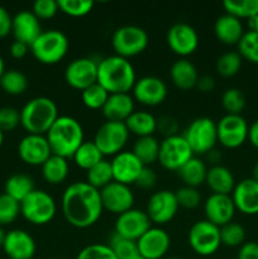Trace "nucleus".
I'll return each mask as SVG.
<instances>
[{
  "instance_id": "f257e3e1",
  "label": "nucleus",
  "mask_w": 258,
  "mask_h": 259,
  "mask_svg": "<svg viewBox=\"0 0 258 259\" xmlns=\"http://www.w3.org/2000/svg\"><path fill=\"white\" fill-rule=\"evenodd\" d=\"M61 207L66 222L77 229L93 227L104 211L100 191L86 181L73 182L66 187Z\"/></svg>"
},
{
  "instance_id": "f03ea898",
  "label": "nucleus",
  "mask_w": 258,
  "mask_h": 259,
  "mask_svg": "<svg viewBox=\"0 0 258 259\" xmlns=\"http://www.w3.org/2000/svg\"><path fill=\"white\" fill-rule=\"evenodd\" d=\"M136 81V71L128 58L114 55L98 62V83L109 94H129Z\"/></svg>"
},
{
  "instance_id": "7ed1b4c3",
  "label": "nucleus",
  "mask_w": 258,
  "mask_h": 259,
  "mask_svg": "<svg viewBox=\"0 0 258 259\" xmlns=\"http://www.w3.org/2000/svg\"><path fill=\"white\" fill-rule=\"evenodd\" d=\"M52 154L70 158L85 142L83 128L77 119L68 115L58 116L46 134Z\"/></svg>"
},
{
  "instance_id": "20e7f679",
  "label": "nucleus",
  "mask_w": 258,
  "mask_h": 259,
  "mask_svg": "<svg viewBox=\"0 0 258 259\" xmlns=\"http://www.w3.org/2000/svg\"><path fill=\"white\" fill-rule=\"evenodd\" d=\"M58 116V108L55 101L47 96H38L22 108L20 125L28 134L46 136Z\"/></svg>"
},
{
  "instance_id": "39448f33",
  "label": "nucleus",
  "mask_w": 258,
  "mask_h": 259,
  "mask_svg": "<svg viewBox=\"0 0 258 259\" xmlns=\"http://www.w3.org/2000/svg\"><path fill=\"white\" fill-rule=\"evenodd\" d=\"M68 48L70 42L67 35L58 29L45 30L30 46L35 60L45 65H55L62 61Z\"/></svg>"
},
{
  "instance_id": "423d86ee",
  "label": "nucleus",
  "mask_w": 258,
  "mask_h": 259,
  "mask_svg": "<svg viewBox=\"0 0 258 259\" xmlns=\"http://www.w3.org/2000/svg\"><path fill=\"white\" fill-rule=\"evenodd\" d=\"M148 33L138 25H121L111 35V47L116 56L129 58L141 55L148 47Z\"/></svg>"
},
{
  "instance_id": "0eeeda50",
  "label": "nucleus",
  "mask_w": 258,
  "mask_h": 259,
  "mask_svg": "<svg viewBox=\"0 0 258 259\" xmlns=\"http://www.w3.org/2000/svg\"><path fill=\"white\" fill-rule=\"evenodd\" d=\"M57 211L55 199L48 192L37 190L20 202V214L33 225H46L52 222Z\"/></svg>"
},
{
  "instance_id": "6e6552de",
  "label": "nucleus",
  "mask_w": 258,
  "mask_h": 259,
  "mask_svg": "<svg viewBox=\"0 0 258 259\" xmlns=\"http://www.w3.org/2000/svg\"><path fill=\"white\" fill-rule=\"evenodd\" d=\"M194 154H206L218 143L217 123L207 116H200L192 120L182 134Z\"/></svg>"
},
{
  "instance_id": "1a4fd4ad",
  "label": "nucleus",
  "mask_w": 258,
  "mask_h": 259,
  "mask_svg": "<svg viewBox=\"0 0 258 259\" xmlns=\"http://www.w3.org/2000/svg\"><path fill=\"white\" fill-rule=\"evenodd\" d=\"M189 245L197 255L201 257H209L222 245L220 239V228L214 225L212 223L205 220H199L190 228Z\"/></svg>"
},
{
  "instance_id": "9d476101",
  "label": "nucleus",
  "mask_w": 258,
  "mask_h": 259,
  "mask_svg": "<svg viewBox=\"0 0 258 259\" xmlns=\"http://www.w3.org/2000/svg\"><path fill=\"white\" fill-rule=\"evenodd\" d=\"M129 131L123 121H109L101 124L94 137L96 144L103 156H115L120 153L129 139Z\"/></svg>"
},
{
  "instance_id": "9b49d317",
  "label": "nucleus",
  "mask_w": 258,
  "mask_h": 259,
  "mask_svg": "<svg viewBox=\"0 0 258 259\" xmlns=\"http://www.w3.org/2000/svg\"><path fill=\"white\" fill-rule=\"evenodd\" d=\"M194 157V152L184 136L166 137L159 143L158 162L168 171H179L186 162Z\"/></svg>"
},
{
  "instance_id": "f8f14e48",
  "label": "nucleus",
  "mask_w": 258,
  "mask_h": 259,
  "mask_svg": "<svg viewBox=\"0 0 258 259\" xmlns=\"http://www.w3.org/2000/svg\"><path fill=\"white\" fill-rule=\"evenodd\" d=\"M218 142L229 149L243 146L248 139L249 125L242 115L225 114L217 123Z\"/></svg>"
},
{
  "instance_id": "ddd939ff",
  "label": "nucleus",
  "mask_w": 258,
  "mask_h": 259,
  "mask_svg": "<svg viewBox=\"0 0 258 259\" xmlns=\"http://www.w3.org/2000/svg\"><path fill=\"white\" fill-rule=\"evenodd\" d=\"M180 205L175 192L161 190L152 195L147 202V215L149 220L157 225H164L176 217Z\"/></svg>"
},
{
  "instance_id": "4468645a",
  "label": "nucleus",
  "mask_w": 258,
  "mask_h": 259,
  "mask_svg": "<svg viewBox=\"0 0 258 259\" xmlns=\"http://www.w3.org/2000/svg\"><path fill=\"white\" fill-rule=\"evenodd\" d=\"M65 80L72 89L83 91L98 82V62L88 57L71 61L65 70Z\"/></svg>"
},
{
  "instance_id": "2eb2a0df",
  "label": "nucleus",
  "mask_w": 258,
  "mask_h": 259,
  "mask_svg": "<svg viewBox=\"0 0 258 259\" xmlns=\"http://www.w3.org/2000/svg\"><path fill=\"white\" fill-rule=\"evenodd\" d=\"M152 228L146 211L138 209H131L123 214L118 215L114 225V233L120 237L137 242L144 233Z\"/></svg>"
},
{
  "instance_id": "dca6fc26",
  "label": "nucleus",
  "mask_w": 258,
  "mask_h": 259,
  "mask_svg": "<svg viewBox=\"0 0 258 259\" xmlns=\"http://www.w3.org/2000/svg\"><path fill=\"white\" fill-rule=\"evenodd\" d=\"M104 210L115 215H120L133 209L134 194L128 185L113 181L100 190Z\"/></svg>"
},
{
  "instance_id": "f3484780",
  "label": "nucleus",
  "mask_w": 258,
  "mask_h": 259,
  "mask_svg": "<svg viewBox=\"0 0 258 259\" xmlns=\"http://www.w3.org/2000/svg\"><path fill=\"white\" fill-rule=\"evenodd\" d=\"M167 45L174 53L186 57L199 47V34L192 25L180 22L172 25L167 32Z\"/></svg>"
},
{
  "instance_id": "a211bd4d",
  "label": "nucleus",
  "mask_w": 258,
  "mask_h": 259,
  "mask_svg": "<svg viewBox=\"0 0 258 259\" xmlns=\"http://www.w3.org/2000/svg\"><path fill=\"white\" fill-rule=\"evenodd\" d=\"M139 255L143 259H162L171 247L168 233L158 227H152L137 240Z\"/></svg>"
},
{
  "instance_id": "6ab92c4d",
  "label": "nucleus",
  "mask_w": 258,
  "mask_h": 259,
  "mask_svg": "<svg viewBox=\"0 0 258 259\" xmlns=\"http://www.w3.org/2000/svg\"><path fill=\"white\" fill-rule=\"evenodd\" d=\"M18 156L29 166H42L52 156V151L46 136L27 134L18 144Z\"/></svg>"
},
{
  "instance_id": "aec40b11",
  "label": "nucleus",
  "mask_w": 258,
  "mask_h": 259,
  "mask_svg": "<svg viewBox=\"0 0 258 259\" xmlns=\"http://www.w3.org/2000/svg\"><path fill=\"white\" fill-rule=\"evenodd\" d=\"M167 85L157 76H144L133 86V99L147 106H157L167 98Z\"/></svg>"
},
{
  "instance_id": "412c9836",
  "label": "nucleus",
  "mask_w": 258,
  "mask_h": 259,
  "mask_svg": "<svg viewBox=\"0 0 258 259\" xmlns=\"http://www.w3.org/2000/svg\"><path fill=\"white\" fill-rule=\"evenodd\" d=\"M114 181L124 185L136 184L144 166L132 151H121L110 161Z\"/></svg>"
},
{
  "instance_id": "4be33fe9",
  "label": "nucleus",
  "mask_w": 258,
  "mask_h": 259,
  "mask_svg": "<svg viewBox=\"0 0 258 259\" xmlns=\"http://www.w3.org/2000/svg\"><path fill=\"white\" fill-rule=\"evenodd\" d=\"M2 248L9 259H32L37 252L35 240L29 233L22 229L8 232Z\"/></svg>"
},
{
  "instance_id": "5701e85b",
  "label": "nucleus",
  "mask_w": 258,
  "mask_h": 259,
  "mask_svg": "<svg viewBox=\"0 0 258 259\" xmlns=\"http://www.w3.org/2000/svg\"><path fill=\"white\" fill-rule=\"evenodd\" d=\"M235 211L237 209L230 195L211 194L204 204L206 220L219 228L233 222Z\"/></svg>"
},
{
  "instance_id": "b1692460",
  "label": "nucleus",
  "mask_w": 258,
  "mask_h": 259,
  "mask_svg": "<svg viewBox=\"0 0 258 259\" xmlns=\"http://www.w3.org/2000/svg\"><path fill=\"white\" fill-rule=\"evenodd\" d=\"M230 196L238 211L244 215L258 214V182L252 177L237 182Z\"/></svg>"
},
{
  "instance_id": "393cba45",
  "label": "nucleus",
  "mask_w": 258,
  "mask_h": 259,
  "mask_svg": "<svg viewBox=\"0 0 258 259\" xmlns=\"http://www.w3.org/2000/svg\"><path fill=\"white\" fill-rule=\"evenodd\" d=\"M42 32L39 19L33 14L32 10H22L13 17L12 33L15 40L25 43L29 48Z\"/></svg>"
},
{
  "instance_id": "a878e982",
  "label": "nucleus",
  "mask_w": 258,
  "mask_h": 259,
  "mask_svg": "<svg viewBox=\"0 0 258 259\" xmlns=\"http://www.w3.org/2000/svg\"><path fill=\"white\" fill-rule=\"evenodd\" d=\"M214 33L218 40L228 46L238 45L244 34V27L239 18L230 14H223L215 20Z\"/></svg>"
},
{
  "instance_id": "bb28decb",
  "label": "nucleus",
  "mask_w": 258,
  "mask_h": 259,
  "mask_svg": "<svg viewBox=\"0 0 258 259\" xmlns=\"http://www.w3.org/2000/svg\"><path fill=\"white\" fill-rule=\"evenodd\" d=\"M109 121H125L134 111V99L129 94H110L101 109Z\"/></svg>"
},
{
  "instance_id": "cd10ccee",
  "label": "nucleus",
  "mask_w": 258,
  "mask_h": 259,
  "mask_svg": "<svg viewBox=\"0 0 258 259\" xmlns=\"http://www.w3.org/2000/svg\"><path fill=\"white\" fill-rule=\"evenodd\" d=\"M205 184L211 190L212 194L232 195L235 187V179L228 167L222 166V164H214L212 167L207 168Z\"/></svg>"
},
{
  "instance_id": "c85d7f7f",
  "label": "nucleus",
  "mask_w": 258,
  "mask_h": 259,
  "mask_svg": "<svg viewBox=\"0 0 258 259\" xmlns=\"http://www.w3.org/2000/svg\"><path fill=\"white\" fill-rule=\"evenodd\" d=\"M169 76L174 85L181 90H190L195 88L200 77L194 63L186 58H181L171 66Z\"/></svg>"
},
{
  "instance_id": "c756f323",
  "label": "nucleus",
  "mask_w": 258,
  "mask_h": 259,
  "mask_svg": "<svg viewBox=\"0 0 258 259\" xmlns=\"http://www.w3.org/2000/svg\"><path fill=\"white\" fill-rule=\"evenodd\" d=\"M124 123L129 133L134 134L138 138L153 136L157 131V119L148 111L134 110Z\"/></svg>"
},
{
  "instance_id": "7c9ffc66",
  "label": "nucleus",
  "mask_w": 258,
  "mask_h": 259,
  "mask_svg": "<svg viewBox=\"0 0 258 259\" xmlns=\"http://www.w3.org/2000/svg\"><path fill=\"white\" fill-rule=\"evenodd\" d=\"M40 167H42L43 179L51 185L62 184L67 179L68 172H70L67 158L56 156V154H52Z\"/></svg>"
},
{
  "instance_id": "2f4dec72",
  "label": "nucleus",
  "mask_w": 258,
  "mask_h": 259,
  "mask_svg": "<svg viewBox=\"0 0 258 259\" xmlns=\"http://www.w3.org/2000/svg\"><path fill=\"white\" fill-rule=\"evenodd\" d=\"M177 172H179L182 181L185 182V186H190V187H195V189H197L200 185L205 184L207 168L201 159L194 156Z\"/></svg>"
},
{
  "instance_id": "473e14b6",
  "label": "nucleus",
  "mask_w": 258,
  "mask_h": 259,
  "mask_svg": "<svg viewBox=\"0 0 258 259\" xmlns=\"http://www.w3.org/2000/svg\"><path fill=\"white\" fill-rule=\"evenodd\" d=\"M4 189V194H7L12 199L17 200L20 204L30 192L34 191L35 187L32 177L24 174H15L7 180Z\"/></svg>"
},
{
  "instance_id": "72a5a7b5",
  "label": "nucleus",
  "mask_w": 258,
  "mask_h": 259,
  "mask_svg": "<svg viewBox=\"0 0 258 259\" xmlns=\"http://www.w3.org/2000/svg\"><path fill=\"white\" fill-rule=\"evenodd\" d=\"M132 152L138 157V159L144 166H149L158 161L159 142L153 136L142 137L134 142Z\"/></svg>"
},
{
  "instance_id": "f704fd0d",
  "label": "nucleus",
  "mask_w": 258,
  "mask_h": 259,
  "mask_svg": "<svg viewBox=\"0 0 258 259\" xmlns=\"http://www.w3.org/2000/svg\"><path fill=\"white\" fill-rule=\"evenodd\" d=\"M72 158L75 161L76 166L85 169V171H89L91 167H94L99 162L103 161L104 156L100 152V149L94 143V141H85L78 147V149L75 152Z\"/></svg>"
},
{
  "instance_id": "c9c22d12",
  "label": "nucleus",
  "mask_w": 258,
  "mask_h": 259,
  "mask_svg": "<svg viewBox=\"0 0 258 259\" xmlns=\"http://www.w3.org/2000/svg\"><path fill=\"white\" fill-rule=\"evenodd\" d=\"M113 181L114 177L111 164L106 159H103L98 164L91 167L89 171H86V182L99 191Z\"/></svg>"
},
{
  "instance_id": "e433bc0d",
  "label": "nucleus",
  "mask_w": 258,
  "mask_h": 259,
  "mask_svg": "<svg viewBox=\"0 0 258 259\" xmlns=\"http://www.w3.org/2000/svg\"><path fill=\"white\" fill-rule=\"evenodd\" d=\"M28 78L18 70H8L0 77V88L9 95H22L27 91Z\"/></svg>"
},
{
  "instance_id": "4c0bfd02",
  "label": "nucleus",
  "mask_w": 258,
  "mask_h": 259,
  "mask_svg": "<svg viewBox=\"0 0 258 259\" xmlns=\"http://www.w3.org/2000/svg\"><path fill=\"white\" fill-rule=\"evenodd\" d=\"M108 245L111 248V250L118 259H136L141 257L138 247H137V242L120 237L116 233H113Z\"/></svg>"
},
{
  "instance_id": "58836bf2",
  "label": "nucleus",
  "mask_w": 258,
  "mask_h": 259,
  "mask_svg": "<svg viewBox=\"0 0 258 259\" xmlns=\"http://www.w3.org/2000/svg\"><path fill=\"white\" fill-rule=\"evenodd\" d=\"M223 8L227 14L239 19H248L252 15L258 14V0H224Z\"/></svg>"
},
{
  "instance_id": "ea45409f",
  "label": "nucleus",
  "mask_w": 258,
  "mask_h": 259,
  "mask_svg": "<svg viewBox=\"0 0 258 259\" xmlns=\"http://www.w3.org/2000/svg\"><path fill=\"white\" fill-rule=\"evenodd\" d=\"M243 58L235 51H230V52H225L220 56L217 60V67L218 73L223 77H233L237 75L242 68Z\"/></svg>"
},
{
  "instance_id": "a19ab883",
  "label": "nucleus",
  "mask_w": 258,
  "mask_h": 259,
  "mask_svg": "<svg viewBox=\"0 0 258 259\" xmlns=\"http://www.w3.org/2000/svg\"><path fill=\"white\" fill-rule=\"evenodd\" d=\"M110 94L100 85V83H94V85L89 86L83 91H81V100H82L83 105L93 110H98V109H103L105 105L106 100H108Z\"/></svg>"
},
{
  "instance_id": "79ce46f5",
  "label": "nucleus",
  "mask_w": 258,
  "mask_h": 259,
  "mask_svg": "<svg viewBox=\"0 0 258 259\" xmlns=\"http://www.w3.org/2000/svg\"><path fill=\"white\" fill-rule=\"evenodd\" d=\"M222 244L227 247H242L245 240V229L238 223H228L220 227Z\"/></svg>"
},
{
  "instance_id": "37998d69",
  "label": "nucleus",
  "mask_w": 258,
  "mask_h": 259,
  "mask_svg": "<svg viewBox=\"0 0 258 259\" xmlns=\"http://www.w3.org/2000/svg\"><path fill=\"white\" fill-rule=\"evenodd\" d=\"M238 53L242 56L243 60L248 62L258 63V33L244 32L243 37L238 42Z\"/></svg>"
},
{
  "instance_id": "c03bdc74",
  "label": "nucleus",
  "mask_w": 258,
  "mask_h": 259,
  "mask_svg": "<svg viewBox=\"0 0 258 259\" xmlns=\"http://www.w3.org/2000/svg\"><path fill=\"white\" fill-rule=\"evenodd\" d=\"M245 96L240 89L230 88L224 91L222 96V105L225 109L227 114L240 115L243 109L245 108Z\"/></svg>"
},
{
  "instance_id": "a18cd8bd",
  "label": "nucleus",
  "mask_w": 258,
  "mask_h": 259,
  "mask_svg": "<svg viewBox=\"0 0 258 259\" xmlns=\"http://www.w3.org/2000/svg\"><path fill=\"white\" fill-rule=\"evenodd\" d=\"M20 214V204L7 194L0 195V227L9 225Z\"/></svg>"
},
{
  "instance_id": "49530a36",
  "label": "nucleus",
  "mask_w": 258,
  "mask_h": 259,
  "mask_svg": "<svg viewBox=\"0 0 258 259\" xmlns=\"http://www.w3.org/2000/svg\"><path fill=\"white\" fill-rule=\"evenodd\" d=\"M58 9L70 17H85L93 10V0H58Z\"/></svg>"
},
{
  "instance_id": "de8ad7c7",
  "label": "nucleus",
  "mask_w": 258,
  "mask_h": 259,
  "mask_svg": "<svg viewBox=\"0 0 258 259\" xmlns=\"http://www.w3.org/2000/svg\"><path fill=\"white\" fill-rule=\"evenodd\" d=\"M76 259H118L111 248L106 244H90L78 252Z\"/></svg>"
},
{
  "instance_id": "09e8293b",
  "label": "nucleus",
  "mask_w": 258,
  "mask_h": 259,
  "mask_svg": "<svg viewBox=\"0 0 258 259\" xmlns=\"http://www.w3.org/2000/svg\"><path fill=\"white\" fill-rule=\"evenodd\" d=\"M175 195H176L180 207H185V209H195L201 202V195L195 187L182 186L175 192Z\"/></svg>"
},
{
  "instance_id": "8fccbe9b",
  "label": "nucleus",
  "mask_w": 258,
  "mask_h": 259,
  "mask_svg": "<svg viewBox=\"0 0 258 259\" xmlns=\"http://www.w3.org/2000/svg\"><path fill=\"white\" fill-rule=\"evenodd\" d=\"M20 124V111L12 106L0 108V129L3 132H10Z\"/></svg>"
},
{
  "instance_id": "3c124183",
  "label": "nucleus",
  "mask_w": 258,
  "mask_h": 259,
  "mask_svg": "<svg viewBox=\"0 0 258 259\" xmlns=\"http://www.w3.org/2000/svg\"><path fill=\"white\" fill-rule=\"evenodd\" d=\"M58 10V3L56 0H37L33 3L32 12L38 19H51Z\"/></svg>"
},
{
  "instance_id": "603ef678",
  "label": "nucleus",
  "mask_w": 258,
  "mask_h": 259,
  "mask_svg": "<svg viewBox=\"0 0 258 259\" xmlns=\"http://www.w3.org/2000/svg\"><path fill=\"white\" fill-rule=\"evenodd\" d=\"M156 184H157L156 172H154L152 168H149L148 166H146L143 168V171L141 172L138 179H137L136 185L143 190H149L152 189V187L156 186Z\"/></svg>"
},
{
  "instance_id": "864d4df0",
  "label": "nucleus",
  "mask_w": 258,
  "mask_h": 259,
  "mask_svg": "<svg viewBox=\"0 0 258 259\" xmlns=\"http://www.w3.org/2000/svg\"><path fill=\"white\" fill-rule=\"evenodd\" d=\"M177 128L179 125H177L176 119H174L172 116H162L161 119L157 120V129L166 137L176 136Z\"/></svg>"
},
{
  "instance_id": "5fc2aeb1",
  "label": "nucleus",
  "mask_w": 258,
  "mask_h": 259,
  "mask_svg": "<svg viewBox=\"0 0 258 259\" xmlns=\"http://www.w3.org/2000/svg\"><path fill=\"white\" fill-rule=\"evenodd\" d=\"M13 17L10 13L0 5V38H4L12 33Z\"/></svg>"
},
{
  "instance_id": "6e6d98bb",
  "label": "nucleus",
  "mask_w": 258,
  "mask_h": 259,
  "mask_svg": "<svg viewBox=\"0 0 258 259\" xmlns=\"http://www.w3.org/2000/svg\"><path fill=\"white\" fill-rule=\"evenodd\" d=\"M237 259H258V243H244V244L239 248Z\"/></svg>"
},
{
  "instance_id": "4d7b16f0",
  "label": "nucleus",
  "mask_w": 258,
  "mask_h": 259,
  "mask_svg": "<svg viewBox=\"0 0 258 259\" xmlns=\"http://www.w3.org/2000/svg\"><path fill=\"white\" fill-rule=\"evenodd\" d=\"M28 50H29V46L23 42H19V40H14L12 46H10V55L14 58H17V60H19V58H23L27 55Z\"/></svg>"
},
{
  "instance_id": "13d9d810",
  "label": "nucleus",
  "mask_w": 258,
  "mask_h": 259,
  "mask_svg": "<svg viewBox=\"0 0 258 259\" xmlns=\"http://www.w3.org/2000/svg\"><path fill=\"white\" fill-rule=\"evenodd\" d=\"M196 88L202 93H210L215 88V80L211 76H200L197 80Z\"/></svg>"
},
{
  "instance_id": "bf43d9fd",
  "label": "nucleus",
  "mask_w": 258,
  "mask_h": 259,
  "mask_svg": "<svg viewBox=\"0 0 258 259\" xmlns=\"http://www.w3.org/2000/svg\"><path fill=\"white\" fill-rule=\"evenodd\" d=\"M248 141L250 142L253 147L258 149V119L253 121L249 125V132H248Z\"/></svg>"
},
{
  "instance_id": "052dcab7",
  "label": "nucleus",
  "mask_w": 258,
  "mask_h": 259,
  "mask_svg": "<svg viewBox=\"0 0 258 259\" xmlns=\"http://www.w3.org/2000/svg\"><path fill=\"white\" fill-rule=\"evenodd\" d=\"M247 27L249 32H257L258 33V14L252 15L247 19Z\"/></svg>"
},
{
  "instance_id": "680f3d73",
  "label": "nucleus",
  "mask_w": 258,
  "mask_h": 259,
  "mask_svg": "<svg viewBox=\"0 0 258 259\" xmlns=\"http://www.w3.org/2000/svg\"><path fill=\"white\" fill-rule=\"evenodd\" d=\"M252 179L255 180V181L258 182V161L255 162V164L253 166V169H252Z\"/></svg>"
},
{
  "instance_id": "e2e57ef3",
  "label": "nucleus",
  "mask_w": 258,
  "mask_h": 259,
  "mask_svg": "<svg viewBox=\"0 0 258 259\" xmlns=\"http://www.w3.org/2000/svg\"><path fill=\"white\" fill-rule=\"evenodd\" d=\"M5 235H7V232L3 229V227H0V247H3V244H4Z\"/></svg>"
},
{
  "instance_id": "0e129e2a",
  "label": "nucleus",
  "mask_w": 258,
  "mask_h": 259,
  "mask_svg": "<svg viewBox=\"0 0 258 259\" xmlns=\"http://www.w3.org/2000/svg\"><path fill=\"white\" fill-rule=\"evenodd\" d=\"M5 72V65H4V60H3V57L0 56V77L3 76V73Z\"/></svg>"
},
{
  "instance_id": "69168bd1",
  "label": "nucleus",
  "mask_w": 258,
  "mask_h": 259,
  "mask_svg": "<svg viewBox=\"0 0 258 259\" xmlns=\"http://www.w3.org/2000/svg\"><path fill=\"white\" fill-rule=\"evenodd\" d=\"M3 143H4V132L0 129V147L3 146Z\"/></svg>"
},
{
  "instance_id": "338daca9",
  "label": "nucleus",
  "mask_w": 258,
  "mask_h": 259,
  "mask_svg": "<svg viewBox=\"0 0 258 259\" xmlns=\"http://www.w3.org/2000/svg\"><path fill=\"white\" fill-rule=\"evenodd\" d=\"M166 259H184V258H180V257H169V258H166Z\"/></svg>"
},
{
  "instance_id": "774afa93",
  "label": "nucleus",
  "mask_w": 258,
  "mask_h": 259,
  "mask_svg": "<svg viewBox=\"0 0 258 259\" xmlns=\"http://www.w3.org/2000/svg\"><path fill=\"white\" fill-rule=\"evenodd\" d=\"M136 259H143L142 257H138V258H136Z\"/></svg>"
}]
</instances>
